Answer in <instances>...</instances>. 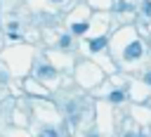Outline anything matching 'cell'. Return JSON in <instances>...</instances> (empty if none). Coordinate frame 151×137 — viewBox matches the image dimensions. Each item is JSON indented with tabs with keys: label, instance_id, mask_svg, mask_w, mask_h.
Instances as JSON below:
<instances>
[{
	"label": "cell",
	"instance_id": "6da1fadb",
	"mask_svg": "<svg viewBox=\"0 0 151 137\" xmlns=\"http://www.w3.org/2000/svg\"><path fill=\"white\" fill-rule=\"evenodd\" d=\"M142 54V43H130L125 50V59H137Z\"/></svg>",
	"mask_w": 151,
	"mask_h": 137
},
{
	"label": "cell",
	"instance_id": "7a4b0ae2",
	"mask_svg": "<svg viewBox=\"0 0 151 137\" xmlns=\"http://www.w3.org/2000/svg\"><path fill=\"white\" fill-rule=\"evenodd\" d=\"M104 45H106V38H94V40L90 43V50H92V52H99Z\"/></svg>",
	"mask_w": 151,
	"mask_h": 137
},
{
	"label": "cell",
	"instance_id": "3957f363",
	"mask_svg": "<svg viewBox=\"0 0 151 137\" xmlns=\"http://www.w3.org/2000/svg\"><path fill=\"white\" fill-rule=\"evenodd\" d=\"M40 76L52 78V76H54V68H52V66H40Z\"/></svg>",
	"mask_w": 151,
	"mask_h": 137
},
{
	"label": "cell",
	"instance_id": "277c9868",
	"mask_svg": "<svg viewBox=\"0 0 151 137\" xmlns=\"http://www.w3.org/2000/svg\"><path fill=\"white\" fill-rule=\"evenodd\" d=\"M87 31V24H73V33H85Z\"/></svg>",
	"mask_w": 151,
	"mask_h": 137
},
{
	"label": "cell",
	"instance_id": "5b68a950",
	"mask_svg": "<svg viewBox=\"0 0 151 137\" xmlns=\"http://www.w3.org/2000/svg\"><path fill=\"white\" fill-rule=\"evenodd\" d=\"M40 137H57V132H54V130H50V128H45V130L40 132Z\"/></svg>",
	"mask_w": 151,
	"mask_h": 137
},
{
	"label": "cell",
	"instance_id": "8992f818",
	"mask_svg": "<svg viewBox=\"0 0 151 137\" xmlns=\"http://www.w3.org/2000/svg\"><path fill=\"white\" fill-rule=\"evenodd\" d=\"M142 9H144V14H149V17H151V0H144Z\"/></svg>",
	"mask_w": 151,
	"mask_h": 137
},
{
	"label": "cell",
	"instance_id": "52a82bcc",
	"mask_svg": "<svg viewBox=\"0 0 151 137\" xmlns=\"http://www.w3.org/2000/svg\"><path fill=\"white\" fill-rule=\"evenodd\" d=\"M123 99V92H111V102H120Z\"/></svg>",
	"mask_w": 151,
	"mask_h": 137
},
{
	"label": "cell",
	"instance_id": "ba28073f",
	"mask_svg": "<svg viewBox=\"0 0 151 137\" xmlns=\"http://www.w3.org/2000/svg\"><path fill=\"white\" fill-rule=\"evenodd\" d=\"M146 83H149V85H151V73H146Z\"/></svg>",
	"mask_w": 151,
	"mask_h": 137
},
{
	"label": "cell",
	"instance_id": "9c48e42d",
	"mask_svg": "<svg viewBox=\"0 0 151 137\" xmlns=\"http://www.w3.org/2000/svg\"><path fill=\"white\" fill-rule=\"evenodd\" d=\"M127 137H142V135H127Z\"/></svg>",
	"mask_w": 151,
	"mask_h": 137
}]
</instances>
